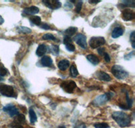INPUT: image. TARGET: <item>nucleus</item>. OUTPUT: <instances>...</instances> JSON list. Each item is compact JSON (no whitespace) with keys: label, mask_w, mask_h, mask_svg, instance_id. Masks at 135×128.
Wrapping results in <instances>:
<instances>
[{"label":"nucleus","mask_w":135,"mask_h":128,"mask_svg":"<svg viewBox=\"0 0 135 128\" xmlns=\"http://www.w3.org/2000/svg\"><path fill=\"white\" fill-rule=\"evenodd\" d=\"M112 116L120 127H128L131 124V119L130 116L124 112L115 111L112 113Z\"/></svg>","instance_id":"f257e3e1"},{"label":"nucleus","mask_w":135,"mask_h":128,"mask_svg":"<svg viewBox=\"0 0 135 128\" xmlns=\"http://www.w3.org/2000/svg\"><path fill=\"white\" fill-rule=\"evenodd\" d=\"M111 72L118 80H124L128 76V73L125 70L124 67L118 65H114L112 66Z\"/></svg>","instance_id":"f03ea898"},{"label":"nucleus","mask_w":135,"mask_h":128,"mask_svg":"<svg viewBox=\"0 0 135 128\" xmlns=\"http://www.w3.org/2000/svg\"><path fill=\"white\" fill-rule=\"evenodd\" d=\"M113 96H114V94L112 92H108L105 95H99L94 99L93 104L96 107H100L109 101Z\"/></svg>","instance_id":"7ed1b4c3"},{"label":"nucleus","mask_w":135,"mask_h":128,"mask_svg":"<svg viewBox=\"0 0 135 128\" xmlns=\"http://www.w3.org/2000/svg\"><path fill=\"white\" fill-rule=\"evenodd\" d=\"M0 93L3 96L8 97H17L16 95L14 92V88L6 84H0Z\"/></svg>","instance_id":"20e7f679"},{"label":"nucleus","mask_w":135,"mask_h":128,"mask_svg":"<svg viewBox=\"0 0 135 128\" xmlns=\"http://www.w3.org/2000/svg\"><path fill=\"white\" fill-rule=\"evenodd\" d=\"M105 43V39L102 37H93L89 40V45L92 49H97Z\"/></svg>","instance_id":"39448f33"},{"label":"nucleus","mask_w":135,"mask_h":128,"mask_svg":"<svg viewBox=\"0 0 135 128\" xmlns=\"http://www.w3.org/2000/svg\"><path fill=\"white\" fill-rule=\"evenodd\" d=\"M60 86L66 92L72 93L74 92V89L76 88V84L72 80L65 81L61 83Z\"/></svg>","instance_id":"423d86ee"},{"label":"nucleus","mask_w":135,"mask_h":128,"mask_svg":"<svg viewBox=\"0 0 135 128\" xmlns=\"http://www.w3.org/2000/svg\"><path fill=\"white\" fill-rule=\"evenodd\" d=\"M77 45L80 46V47L85 49L87 48V43H86V37L81 33L77 34L73 38Z\"/></svg>","instance_id":"0eeeda50"},{"label":"nucleus","mask_w":135,"mask_h":128,"mask_svg":"<svg viewBox=\"0 0 135 128\" xmlns=\"http://www.w3.org/2000/svg\"><path fill=\"white\" fill-rule=\"evenodd\" d=\"M43 3L51 9H57L61 6V3L57 0H44Z\"/></svg>","instance_id":"6e6552de"},{"label":"nucleus","mask_w":135,"mask_h":128,"mask_svg":"<svg viewBox=\"0 0 135 128\" xmlns=\"http://www.w3.org/2000/svg\"><path fill=\"white\" fill-rule=\"evenodd\" d=\"M122 18L124 21H131L135 18V14L132 9H125L122 12Z\"/></svg>","instance_id":"1a4fd4ad"},{"label":"nucleus","mask_w":135,"mask_h":128,"mask_svg":"<svg viewBox=\"0 0 135 128\" xmlns=\"http://www.w3.org/2000/svg\"><path fill=\"white\" fill-rule=\"evenodd\" d=\"M3 111L4 112H6L8 113L10 117H14L15 115H18L19 114V111L16 107L13 105H8L5 106L3 108Z\"/></svg>","instance_id":"9d476101"},{"label":"nucleus","mask_w":135,"mask_h":128,"mask_svg":"<svg viewBox=\"0 0 135 128\" xmlns=\"http://www.w3.org/2000/svg\"><path fill=\"white\" fill-rule=\"evenodd\" d=\"M38 12H39L38 8L34 6L29 7V8H25V9L23 10V13L26 15H34V14L38 13Z\"/></svg>","instance_id":"9b49d317"},{"label":"nucleus","mask_w":135,"mask_h":128,"mask_svg":"<svg viewBox=\"0 0 135 128\" xmlns=\"http://www.w3.org/2000/svg\"><path fill=\"white\" fill-rule=\"evenodd\" d=\"M97 78L100 80L105 81V82H109L112 80V78L110 77V76L103 71H99V72H97Z\"/></svg>","instance_id":"f8f14e48"},{"label":"nucleus","mask_w":135,"mask_h":128,"mask_svg":"<svg viewBox=\"0 0 135 128\" xmlns=\"http://www.w3.org/2000/svg\"><path fill=\"white\" fill-rule=\"evenodd\" d=\"M41 63L44 67H51L53 65V60L49 56H43L41 60Z\"/></svg>","instance_id":"ddd939ff"},{"label":"nucleus","mask_w":135,"mask_h":128,"mask_svg":"<svg viewBox=\"0 0 135 128\" xmlns=\"http://www.w3.org/2000/svg\"><path fill=\"white\" fill-rule=\"evenodd\" d=\"M124 32V31L121 27H115L114 28L112 32V37L113 38H117L121 37Z\"/></svg>","instance_id":"4468645a"},{"label":"nucleus","mask_w":135,"mask_h":128,"mask_svg":"<svg viewBox=\"0 0 135 128\" xmlns=\"http://www.w3.org/2000/svg\"><path fill=\"white\" fill-rule=\"evenodd\" d=\"M57 67L61 71H66L70 67V61L67 60H62L59 61Z\"/></svg>","instance_id":"2eb2a0df"},{"label":"nucleus","mask_w":135,"mask_h":128,"mask_svg":"<svg viewBox=\"0 0 135 128\" xmlns=\"http://www.w3.org/2000/svg\"><path fill=\"white\" fill-rule=\"evenodd\" d=\"M47 50V48L45 45H39L36 51V54L38 57H42L46 53Z\"/></svg>","instance_id":"dca6fc26"},{"label":"nucleus","mask_w":135,"mask_h":128,"mask_svg":"<svg viewBox=\"0 0 135 128\" xmlns=\"http://www.w3.org/2000/svg\"><path fill=\"white\" fill-rule=\"evenodd\" d=\"M86 59H87L89 62H91L94 66H96V65H97L99 63V58L96 55H93V54H89V55H88L86 56Z\"/></svg>","instance_id":"f3484780"},{"label":"nucleus","mask_w":135,"mask_h":128,"mask_svg":"<svg viewBox=\"0 0 135 128\" xmlns=\"http://www.w3.org/2000/svg\"><path fill=\"white\" fill-rule=\"evenodd\" d=\"M77 31H78V28L71 26V27H69L68 28L66 29V31H64V33L66 36L71 37L72 36H74L75 35Z\"/></svg>","instance_id":"a211bd4d"},{"label":"nucleus","mask_w":135,"mask_h":128,"mask_svg":"<svg viewBox=\"0 0 135 128\" xmlns=\"http://www.w3.org/2000/svg\"><path fill=\"white\" fill-rule=\"evenodd\" d=\"M119 6L122 8L124 7H131V8H134L135 2L134 1H122V3H120Z\"/></svg>","instance_id":"6ab92c4d"},{"label":"nucleus","mask_w":135,"mask_h":128,"mask_svg":"<svg viewBox=\"0 0 135 128\" xmlns=\"http://www.w3.org/2000/svg\"><path fill=\"white\" fill-rule=\"evenodd\" d=\"M29 117H30V121L31 124H35L37 121V117L35 112L32 108L29 109Z\"/></svg>","instance_id":"aec40b11"},{"label":"nucleus","mask_w":135,"mask_h":128,"mask_svg":"<svg viewBox=\"0 0 135 128\" xmlns=\"http://www.w3.org/2000/svg\"><path fill=\"white\" fill-rule=\"evenodd\" d=\"M30 21L37 26H40L41 24V18L38 16H32L30 18Z\"/></svg>","instance_id":"412c9836"},{"label":"nucleus","mask_w":135,"mask_h":128,"mask_svg":"<svg viewBox=\"0 0 135 128\" xmlns=\"http://www.w3.org/2000/svg\"><path fill=\"white\" fill-rule=\"evenodd\" d=\"M78 74L79 73H78V71L76 68V66L73 64L70 66V75L72 78H76Z\"/></svg>","instance_id":"4be33fe9"},{"label":"nucleus","mask_w":135,"mask_h":128,"mask_svg":"<svg viewBox=\"0 0 135 128\" xmlns=\"http://www.w3.org/2000/svg\"><path fill=\"white\" fill-rule=\"evenodd\" d=\"M17 31L20 33H24V34H29L32 32L31 29L29 28L25 27V26H18L17 28Z\"/></svg>","instance_id":"5701e85b"},{"label":"nucleus","mask_w":135,"mask_h":128,"mask_svg":"<svg viewBox=\"0 0 135 128\" xmlns=\"http://www.w3.org/2000/svg\"><path fill=\"white\" fill-rule=\"evenodd\" d=\"M15 122L16 124H20L21 123H23V122L25 121V117L24 115L22 114H18L17 115L16 118L15 119Z\"/></svg>","instance_id":"b1692460"},{"label":"nucleus","mask_w":135,"mask_h":128,"mask_svg":"<svg viewBox=\"0 0 135 128\" xmlns=\"http://www.w3.org/2000/svg\"><path fill=\"white\" fill-rule=\"evenodd\" d=\"M51 52L52 53L53 55H57L60 53V49H59V46L57 45H51L50 47Z\"/></svg>","instance_id":"393cba45"},{"label":"nucleus","mask_w":135,"mask_h":128,"mask_svg":"<svg viewBox=\"0 0 135 128\" xmlns=\"http://www.w3.org/2000/svg\"><path fill=\"white\" fill-rule=\"evenodd\" d=\"M42 38H43V40H51V41H55L56 40L55 37L51 33L45 34Z\"/></svg>","instance_id":"a878e982"},{"label":"nucleus","mask_w":135,"mask_h":128,"mask_svg":"<svg viewBox=\"0 0 135 128\" xmlns=\"http://www.w3.org/2000/svg\"><path fill=\"white\" fill-rule=\"evenodd\" d=\"M95 128H109V125L106 123H99L94 125Z\"/></svg>","instance_id":"bb28decb"},{"label":"nucleus","mask_w":135,"mask_h":128,"mask_svg":"<svg viewBox=\"0 0 135 128\" xmlns=\"http://www.w3.org/2000/svg\"><path fill=\"white\" fill-rule=\"evenodd\" d=\"M83 1H78V3H77L76 5L75 11H76V12L78 13H78H80V12L81 11L82 6H83Z\"/></svg>","instance_id":"cd10ccee"},{"label":"nucleus","mask_w":135,"mask_h":128,"mask_svg":"<svg viewBox=\"0 0 135 128\" xmlns=\"http://www.w3.org/2000/svg\"><path fill=\"white\" fill-rule=\"evenodd\" d=\"M130 40H131V43H132V48L134 49L135 48V32L134 31H133V32L131 33V36H130Z\"/></svg>","instance_id":"c85d7f7f"},{"label":"nucleus","mask_w":135,"mask_h":128,"mask_svg":"<svg viewBox=\"0 0 135 128\" xmlns=\"http://www.w3.org/2000/svg\"><path fill=\"white\" fill-rule=\"evenodd\" d=\"M7 73H8V70H7L3 66H1V67H0V76H6L7 75Z\"/></svg>","instance_id":"c756f323"},{"label":"nucleus","mask_w":135,"mask_h":128,"mask_svg":"<svg viewBox=\"0 0 135 128\" xmlns=\"http://www.w3.org/2000/svg\"><path fill=\"white\" fill-rule=\"evenodd\" d=\"M66 45V48L68 51L70 52H74L75 51V47L73 44L70 43V44H67L65 45Z\"/></svg>","instance_id":"7c9ffc66"},{"label":"nucleus","mask_w":135,"mask_h":128,"mask_svg":"<svg viewBox=\"0 0 135 128\" xmlns=\"http://www.w3.org/2000/svg\"><path fill=\"white\" fill-rule=\"evenodd\" d=\"M72 40L71 38V37H68V36H64V45H67V44H70L72 43Z\"/></svg>","instance_id":"2f4dec72"},{"label":"nucleus","mask_w":135,"mask_h":128,"mask_svg":"<svg viewBox=\"0 0 135 128\" xmlns=\"http://www.w3.org/2000/svg\"><path fill=\"white\" fill-rule=\"evenodd\" d=\"M97 52H98V53L100 55H101V56H103V55H104L105 53V49L103 47L98 48V49H97Z\"/></svg>","instance_id":"473e14b6"},{"label":"nucleus","mask_w":135,"mask_h":128,"mask_svg":"<svg viewBox=\"0 0 135 128\" xmlns=\"http://www.w3.org/2000/svg\"><path fill=\"white\" fill-rule=\"evenodd\" d=\"M103 57H104V59H105V61H106V62H110L111 61V59H110V57H109V55H108V53H105L104 55H103Z\"/></svg>","instance_id":"72a5a7b5"},{"label":"nucleus","mask_w":135,"mask_h":128,"mask_svg":"<svg viewBox=\"0 0 135 128\" xmlns=\"http://www.w3.org/2000/svg\"><path fill=\"white\" fill-rule=\"evenodd\" d=\"M69 3H68V2H66V4H65V8L68 9H71V8H72V7H73V6H72V3L70 2V1H69Z\"/></svg>","instance_id":"f704fd0d"},{"label":"nucleus","mask_w":135,"mask_h":128,"mask_svg":"<svg viewBox=\"0 0 135 128\" xmlns=\"http://www.w3.org/2000/svg\"><path fill=\"white\" fill-rule=\"evenodd\" d=\"M41 28L43 29H45V30H49V29H50V26L48 24H42L41 25Z\"/></svg>","instance_id":"c9c22d12"},{"label":"nucleus","mask_w":135,"mask_h":128,"mask_svg":"<svg viewBox=\"0 0 135 128\" xmlns=\"http://www.w3.org/2000/svg\"><path fill=\"white\" fill-rule=\"evenodd\" d=\"M89 2L90 3H91V4H97V3H99V2H101V1L100 0H89Z\"/></svg>","instance_id":"e433bc0d"},{"label":"nucleus","mask_w":135,"mask_h":128,"mask_svg":"<svg viewBox=\"0 0 135 128\" xmlns=\"http://www.w3.org/2000/svg\"><path fill=\"white\" fill-rule=\"evenodd\" d=\"M75 128H86V126L84 124H80L77 125Z\"/></svg>","instance_id":"4c0bfd02"},{"label":"nucleus","mask_w":135,"mask_h":128,"mask_svg":"<svg viewBox=\"0 0 135 128\" xmlns=\"http://www.w3.org/2000/svg\"><path fill=\"white\" fill-rule=\"evenodd\" d=\"M3 22H4V20H3V18L0 16V25L2 24Z\"/></svg>","instance_id":"58836bf2"},{"label":"nucleus","mask_w":135,"mask_h":128,"mask_svg":"<svg viewBox=\"0 0 135 128\" xmlns=\"http://www.w3.org/2000/svg\"><path fill=\"white\" fill-rule=\"evenodd\" d=\"M57 128H66V127H64V126H59Z\"/></svg>","instance_id":"ea45409f"},{"label":"nucleus","mask_w":135,"mask_h":128,"mask_svg":"<svg viewBox=\"0 0 135 128\" xmlns=\"http://www.w3.org/2000/svg\"><path fill=\"white\" fill-rule=\"evenodd\" d=\"M3 78H2V77H0V81H3Z\"/></svg>","instance_id":"a19ab883"}]
</instances>
